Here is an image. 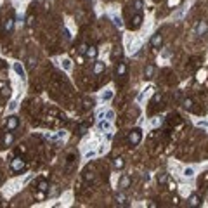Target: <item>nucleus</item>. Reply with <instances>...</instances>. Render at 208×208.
Here are the masks:
<instances>
[{
	"label": "nucleus",
	"mask_w": 208,
	"mask_h": 208,
	"mask_svg": "<svg viewBox=\"0 0 208 208\" xmlns=\"http://www.w3.org/2000/svg\"><path fill=\"white\" fill-rule=\"evenodd\" d=\"M10 168H12V172L19 173V172H23V170L26 168V161L21 158V156H16V158H12V161H10Z\"/></svg>",
	"instance_id": "1"
},
{
	"label": "nucleus",
	"mask_w": 208,
	"mask_h": 208,
	"mask_svg": "<svg viewBox=\"0 0 208 208\" xmlns=\"http://www.w3.org/2000/svg\"><path fill=\"white\" fill-rule=\"evenodd\" d=\"M140 139H142V132H140V129L130 130V134H129V144L130 146H137L139 142H140Z\"/></svg>",
	"instance_id": "2"
},
{
	"label": "nucleus",
	"mask_w": 208,
	"mask_h": 208,
	"mask_svg": "<svg viewBox=\"0 0 208 208\" xmlns=\"http://www.w3.org/2000/svg\"><path fill=\"white\" fill-rule=\"evenodd\" d=\"M18 127H19V118H18V116H14V115L9 116V118H7V130L12 132V130H16Z\"/></svg>",
	"instance_id": "3"
},
{
	"label": "nucleus",
	"mask_w": 208,
	"mask_h": 208,
	"mask_svg": "<svg viewBox=\"0 0 208 208\" xmlns=\"http://www.w3.org/2000/svg\"><path fill=\"white\" fill-rule=\"evenodd\" d=\"M207 31H208V21H199L198 26H196V35L203 37V35H207Z\"/></svg>",
	"instance_id": "4"
},
{
	"label": "nucleus",
	"mask_w": 208,
	"mask_h": 208,
	"mask_svg": "<svg viewBox=\"0 0 208 208\" xmlns=\"http://www.w3.org/2000/svg\"><path fill=\"white\" fill-rule=\"evenodd\" d=\"M161 43H163V37H161L159 33L153 35V38H151V47H153V49H159Z\"/></svg>",
	"instance_id": "5"
},
{
	"label": "nucleus",
	"mask_w": 208,
	"mask_h": 208,
	"mask_svg": "<svg viewBox=\"0 0 208 208\" xmlns=\"http://www.w3.org/2000/svg\"><path fill=\"white\" fill-rule=\"evenodd\" d=\"M191 208H196L201 205V198H199L198 194H191V198H189V203H187Z\"/></svg>",
	"instance_id": "6"
},
{
	"label": "nucleus",
	"mask_w": 208,
	"mask_h": 208,
	"mask_svg": "<svg viewBox=\"0 0 208 208\" xmlns=\"http://www.w3.org/2000/svg\"><path fill=\"white\" fill-rule=\"evenodd\" d=\"M125 75H127V64L125 62H118V66H116V76L123 78Z\"/></svg>",
	"instance_id": "7"
},
{
	"label": "nucleus",
	"mask_w": 208,
	"mask_h": 208,
	"mask_svg": "<svg viewBox=\"0 0 208 208\" xmlns=\"http://www.w3.org/2000/svg\"><path fill=\"white\" fill-rule=\"evenodd\" d=\"M115 199L118 201V205H120V207H129V203H127V196H125L123 193H118Z\"/></svg>",
	"instance_id": "8"
},
{
	"label": "nucleus",
	"mask_w": 208,
	"mask_h": 208,
	"mask_svg": "<svg viewBox=\"0 0 208 208\" xmlns=\"http://www.w3.org/2000/svg\"><path fill=\"white\" fill-rule=\"evenodd\" d=\"M129 186H130V177H129V175H123L121 180H120V189H121V191H125Z\"/></svg>",
	"instance_id": "9"
},
{
	"label": "nucleus",
	"mask_w": 208,
	"mask_h": 208,
	"mask_svg": "<svg viewBox=\"0 0 208 208\" xmlns=\"http://www.w3.org/2000/svg\"><path fill=\"white\" fill-rule=\"evenodd\" d=\"M14 71H16V73H18V75H19V76H21L23 80H26V75H24V69H23V66H21L19 62H16V64H14Z\"/></svg>",
	"instance_id": "10"
},
{
	"label": "nucleus",
	"mask_w": 208,
	"mask_h": 208,
	"mask_svg": "<svg viewBox=\"0 0 208 208\" xmlns=\"http://www.w3.org/2000/svg\"><path fill=\"white\" fill-rule=\"evenodd\" d=\"M113 167L116 170H121L123 167H125V159L123 158H115V161H113Z\"/></svg>",
	"instance_id": "11"
},
{
	"label": "nucleus",
	"mask_w": 208,
	"mask_h": 208,
	"mask_svg": "<svg viewBox=\"0 0 208 208\" xmlns=\"http://www.w3.org/2000/svg\"><path fill=\"white\" fill-rule=\"evenodd\" d=\"M134 24H132V26H134V28H139V26H140V24H142V14H140V12H137V14H135V16H134Z\"/></svg>",
	"instance_id": "12"
},
{
	"label": "nucleus",
	"mask_w": 208,
	"mask_h": 208,
	"mask_svg": "<svg viewBox=\"0 0 208 208\" xmlns=\"http://www.w3.org/2000/svg\"><path fill=\"white\" fill-rule=\"evenodd\" d=\"M144 75H146V78H153V75H154V64H148Z\"/></svg>",
	"instance_id": "13"
},
{
	"label": "nucleus",
	"mask_w": 208,
	"mask_h": 208,
	"mask_svg": "<svg viewBox=\"0 0 208 208\" xmlns=\"http://www.w3.org/2000/svg\"><path fill=\"white\" fill-rule=\"evenodd\" d=\"M104 69H106V66H104V62H101V61H97V62H96V66H94V73H96V75H99V73H102Z\"/></svg>",
	"instance_id": "14"
},
{
	"label": "nucleus",
	"mask_w": 208,
	"mask_h": 208,
	"mask_svg": "<svg viewBox=\"0 0 208 208\" xmlns=\"http://www.w3.org/2000/svg\"><path fill=\"white\" fill-rule=\"evenodd\" d=\"M85 56L90 57V59H96V56H97V49H96V47H89L87 52H85Z\"/></svg>",
	"instance_id": "15"
},
{
	"label": "nucleus",
	"mask_w": 208,
	"mask_h": 208,
	"mask_svg": "<svg viewBox=\"0 0 208 208\" xmlns=\"http://www.w3.org/2000/svg\"><path fill=\"white\" fill-rule=\"evenodd\" d=\"M38 191H43V193H45V191H49V182L42 179V180L38 182Z\"/></svg>",
	"instance_id": "16"
},
{
	"label": "nucleus",
	"mask_w": 208,
	"mask_h": 208,
	"mask_svg": "<svg viewBox=\"0 0 208 208\" xmlns=\"http://www.w3.org/2000/svg\"><path fill=\"white\" fill-rule=\"evenodd\" d=\"M12 28H14V19H7V21H5V24H4V30H5V31H12Z\"/></svg>",
	"instance_id": "17"
},
{
	"label": "nucleus",
	"mask_w": 208,
	"mask_h": 208,
	"mask_svg": "<svg viewBox=\"0 0 208 208\" xmlns=\"http://www.w3.org/2000/svg\"><path fill=\"white\" fill-rule=\"evenodd\" d=\"M12 142H14V135L10 134V130H9V134L5 135V139H4V144H5V146H9V144H12Z\"/></svg>",
	"instance_id": "18"
},
{
	"label": "nucleus",
	"mask_w": 208,
	"mask_h": 208,
	"mask_svg": "<svg viewBox=\"0 0 208 208\" xmlns=\"http://www.w3.org/2000/svg\"><path fill=\"white\" fill-rule=\"evenodd\" d=\"M167 180H168V173H165V172H161V173L158 175V182H159V184H165Z\"/></svg>",
	"instance_id": "19"
},
{
	"label": "nucleus",
	"mask_w": 208,
	"mask_h": 208,
	"mask_svg": "<svg viewBox=\"0 0 208 208\" xmlns=\"http://www.w3.org/2000/svg\"><path fill=\"white\" fill-rule=\"evenodd\" d=\"M134 10H135V12H140V10H142V0H135V2H134Z\"/></svg>",
	"instance_id": "20"
},
{
	"label": "nucleus",
	"mask_w": 208,
	"mask_h": 208,
	"mask_svg": "<svg viewBox=\"0 0 208 208\" xmlns=\"http://www.w3.org/2000/svg\"><path fill=\"white\" fill-rule=\"evenodd\" d=\"M99 129L101 130H109V129H111V125H109V121H101V123H99Z\"/></svg>",
	"instance_id": "21"
},
{
	"label": "nucleus",
	"mask_w": 208,
	"mask_h": 208,
	"mask_svg": "<svg viewBox=\"0 0 208 208\" xmlns=\"http://www.w3.org/2000/svg\"><path fill=\"white\" fill-rule=\"evenodd\" d=\"M182 104H184V108H186V109H191V108H193V99H184Z\"/></svg>",
	"instance_id": "22"
},
{
	"label": "nucleus",
	"mask_w": 208,
	"mask_h": 208,
	"mask_svg": "<svg viewBox=\"0 0 208 208\" xmlns=\"http://www.w3.org/2000/svg\"><path fill=\"white\" fill-rule=\"evenodd\" d=\"M113 23H115V26H116V28H123V23H121L120 18H113Z\"/></svg>",
	"instance_id": "23"
},
{
	"label": "nucleus",
	"mask_w": 208,
	"mask_h": 208,
	"mask_svg": "<svg viewBox=\"0 0 208 208\" xmlns=\"http://www.w3.org/2000/svg\"><path fill=\"white\" fill-rule=\"evenodd\" d=\"M87 49H89V45H87V43H82V45L78 47V52H80V54H85Z\"/></svg>",
	"instance_id": "24"
},
{
	"label": "nucleus",
	"mask_w": 208,
	"mask_h": 208,
	"mask_svg": "<svg viewBox=\"0 0 208 208\" xmlns=\"http://www.w3.org/2000/svg\"><path fill=\"white\" fill-rule=\"evenodd\" d=\"M184 175H187V177H193V175H194V170H193V168H186V170H184Z\"/></svg>",
	"instance_id": "25"
},
{
	"label": "nucleus",
	"mask_w": 208,
	"mask_h": 208,
	"mask_svg": "<svg viewBox=\"0 0 208 208\" xmlns=\"http://www.w3.org/2000/svg\"><path fill=\"white\" fill-rule=\"evenodd\" d=\"M113 118H115V113H113V111H108V113H106V120H108V121H111Z\"/></svg>",
	"instance_id": "26"
},
{
	"label": "nucleus",
	"mask_w": 208,
	"mask_h": 208,
	"mask_svg": "<svg viewBox=\"0 0 208 208\" xmlns=\"http://www.w3.org/2000/svg\"><path fill=\"white\" fill-rule=\"evenodd\" d=\"M16 108H18V102H16V101H12V102L9 104V109H10V111H14Z\"/></svg>",
	"instance_id": "27"
},
{
	"label": "nucleus",
	"mask_w": 208,
	"mask_h": 208,
	"mask_svg": "<svg viewBox=\"0 0 208 208\" xmlns=\"http://www.w3.org/2000/svg\"><path fill=\"white\" fill-rule=\"evenodd\" d=\"M28 66H30V68L35 66V59H33V57H28Z\"/></svg>",
	"instance_id": "28"
},
{
	"label": "nucleus",
	"mask_w": 208,
	"mask_h": 208,
	"mask_svg": "<svg viewBox=\"0 0 208 208\" xmlns=\"http://www.w3.org/2000/svg\"><path fill=\"white\" fill-rule=\"evenodd\" d=\"M111 97H113V94H111V92H106V94L102 96V99H111Z\"/></svg>",
	"instance_id": "29"
},
{
	"label": "nucleus",
	"mask_w": 208,
	"mask_h": 208,
	"mask_svg": "<svg viewBox=\"0 0 208 208\" xmlns=\"http://www.w3.org/2000/svg\"><path fill=\"white\" fill-rule=\"evenodd\" d=\"M85 132H87V125H82V127H80V134H82V135H83V134H85Z\"/></svg>",
	"instance_id": "30"
},
{
	"label": "nucleus",
	"mask_w": 208,
	"mask_h": 208,
	"mask_svg": "<svg viewBox=\"0 0 208 208\" xmlns=\"http://www.w3.org/2000/svg\"><path fill=\"white\" fill-rule=\"evenodd\" d=\"M158 101H161V94H156L154 96V102H158Z\"/></svg>",
	"instance_id": "31"
},
{
	"label": "nucleus",
	"mask_w": 208,
	"mask_h": 208,
	"mask_svg": "<svg viewBox=\"0 0 208 208\" xmlns=\"http://www.w3.org/2000/svg\"><path fill=\"white\" fill-rule=\"evenodd\" d=\"M170 2V5H175V4H179V2H180V0H168Z\"/></svg>",
	"instance_id": "32"
}]
</instances>
